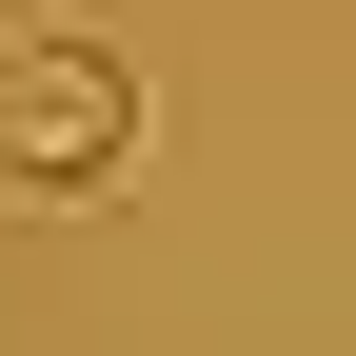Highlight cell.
<instances>
[{
  "label": "cell",
  "instance_id": "6da1fadb",
  "mask_svg": "<svg viewBox=\"0 0 356 356\" xmlns=\"http://www.w3.org/2000/svg\"><path fill=\"white\" fill-rule=\"evenodd\" d=\"M139 139H159L139 60H119V40H40V20H20V60H0V198H20V218H99L119 178H139Z\"/></svg>",
  "mask_w": 356,
  "mask_h": 356
},
{
  "label": "cell",
  "instance_id": "7a4b0ae2",
  "mask_svg": "<svg viewBox=\"0 0 356 356\" xmlns=\"http://www.w3.org/2000/svg\"><path fill=\"white\" fill-rule=\"evenodd\" d=\"M0 40H20V0H0Z\"/></svg>",
  "mask_w": 356,
  "mask_h": 356
}]
</instances>
